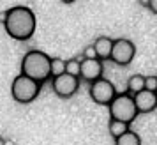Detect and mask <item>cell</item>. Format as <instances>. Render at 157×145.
<instances>
[{
  "mask_svg": "<svg viewBox=\"0 0 157 145\" xmlns=\"http://www.w3.org/2000/svg\"><path fill=\"white\" fill-rule=\"evenodd\" d=\"M36 14L34 11L23 6H16L6 11V22H4V29L7 32L9 37H13L16 41H27L34 36L36 32Z\"/></svg>",
  "mask_w": 157,
  "mask_h": 145,
  "instance_id": "1",
  "label": "cell"
},
{
  "mask_svg": "<svg viewBox=\"0 0 157 145\" xmlns=\"http://www.w3.org/2000/svg\"><path fill=\"white\" fill-rule=\"evenodd\" d=\"M50 60H51V57H48L44 51H39V50L27 51L21 60V74L29 76L30 80H34L43 85L46 80L51 78Z\"/></svg>",
  "mask_w": 157,
  "mask_h": 145,
  "instance_id": "2",
  "label": "cell"
},
{
  "mask_svg": "<svg viewBox=\"0 0 157 145\" xmlns=\"http://www.w3.org/2000/svg\"><path fill=\"white\" fill-rule=\"evenodd\" d=\"M108 108H109V119H113V120H120V122L131 124L138 117V110H136L134 99L127 92L117 94V97L111 101V104Z\"/></svg>",
  "mask_w": 157,
  "mask_h": 145,
  "instance_id": "3",
  "label": "cell"
},
{
  "mask_svg": "<svg viewBox=\"0 0 157 145\" xmlns=\"http://www.w3.org/2000/svg\"><path fill=\"white\" fill-rule=\"evenodd\" d=\"M39 90H41V83L30 80L29 76L25 74H18L14 80H13V85H11V96L16 103H21V104H29L39 96Z\"/></svg>",
  "mask_w": 157,
  "mask_h": 145,
  "instance_id": "4",
  "label": "cell"
},
{
  "mask_svg": "<svg viewBox=\"0 0 157 145\" xmlns=\"http://www.w3.org/2000/svg\"><path fill=\"white\" fill-rule=\"evenodd\" d=\"M88 94H90L94 103H97L101 106H109L111 101L117 97V90H115V85L109 80L101 78V80L90 83Z\"/></svg>",
  "mask_w": 157,
  "mask_h": 145,
  "instance_id": "5",
  "label": "cell"
},
{
  "mask_svg": "<svg viewBox=\"0 0 157 145\" xmlns=\"http://www.w3.org/2000/svg\"><path fill=\"white\" fill-rule=\"evenodd\" d=\"M136 55V46L129 39H117L113 41V50H111V60L117 65H129Z\"/></svg>",
  "mask_w": 157,
  "mask_h": 145,
  "instance_id": "6",
  "label": "cell"
},
{
  "mask_svg": "<svg viewBox=\"0 0 157 145\" xmlns=\"http://www.w3.org/2000/svg\"><path fill=\"white\" fill-rule=\"evenodd\" d=\"M51 87H53V92L62 97V99H69L78 92L79 88V78H74V76H69V74H62V76H57V78H51Z\"/></svg>",
  "mask_w": 157,
  "mask_h": 145,
  "instance_id": "7",
  "label": "cell"
},
{
  "mask_svg": "<svg viewBox=\"0 0 157 145\" xmlns=\"http://www.w3.org/2000/svg\"><path fill=\"white\" fill-rule=\"evenodd\" d=\"M102 71H104V67H102L101 60H97V58L95 60L83 58L81 60V67H79V78L88 81V83H94V81L102 78Z\"/></svg>",
  "mask_w": 157,
  "mask_h": 145,
  "instance_id": "8",
  "label": "cell"
},
{
  "mask_svg": "<svg viewBox=\"0 0 157 145\" xmlns=\"http://www.w3.org/2000/svg\"><path fill=\"white\" fill-rule=\"evenodd\" d=\"M136 104L138 113H150L157 108V92H148V90H141L136 96H132Z\"/></svg>",
  "mask_w": 157,
  "mask_h": 145,
  "instance_id": "9",
  "label": "cell"
},
{
  "mask_svg": "<svg viewBox=\"0 0 157 145\" xmlns=\"http://www.w3.org/2000/svg\"><path fill=\"white\" fill-rule=\"evenodd\" d=\"M95 53H97V60H108L111 57V50H113V39H109L106 36H101L95 39V43L92 44Z\"/></svg>",
  "mask_w": 157,
  "mask_h": 145,
  "instance_id": "10",
  "label": "cell"
},
{
  "mask_svg": "<svg viewBox=\"0 0 157 145\" xmlns=\"http://www.w3.org/2000/svg\"><path fill=\"white\" fill-rule=\"evenodd\" d=\"M141 90H145V76L143 74H132L127 80V94L136 96Z\"/></svg>",
  "mask_w": 157,
  "mask_h": 145,
  "instance_id": "11",
  "label": "cell"
},
{
  "mask_svg": "<svg viewBox=\"0 0 157 145\" xmlns=\"http://www.w3.org/2000/svg\"><path fill=\"white\" fill-rule=\"evenodd\" d=\"M108 131H109V135H111V136L117 140V138H120L122 135H125V133L129 131V124L109 119V124H108Z\"/></svg>",
  "mask_w": 157,
  "mask_h": 145,
  "instance_id": "12",
  "label": "cell"
},
{
  "mask_svg": "<svg viewBox=\"0 0 157 145\" xmlns=\"http://www.w3.org/2000/svg\"><path fill=\"white\" fill-rule=\"evenodd\" d=\"M115 145H141V138L138 133L129 129L125 135H122L120 138L115 140Z\"/></svg>",
  "mask_w": 157,
  "mask_h": 145,
  "instance_id": "13",
  "label": "cell"
},
{
  "mask_svg": "<svg viewBox=\"0 0 157 145\" xmlns=\"http://www.w3.org/2000/svg\"><path fill=\"white\" fill-rule=\"evenodd\" d=\"M50 72H51V78H57V76H62L65 74V60L62 58H51L50 60Z\"/></svg>",
  "mask_w": 157,
  "mask_h": 145,
  "instance_id": "14",
  "label": "cell"
},
{
  "mask_svg": "<svg viewBox=\"0 0 157 145\" xmlns=\"http://www.w3.org/2000/svg\"><path fill=\"white\" fill-rule=\"evenodd\" d=\"M79 67H81V60H78V58L65 60V74L79 78Z\"/></svg>",
  "mask_w": 157,
  "mask_h": 145,
  "instance_id": "15",
  "label": "cell"
},
{
  "mask_svg": "<svg viewBox=\"0 0 157 145\" xmlns=\"http://www.w3.org/2000/svg\"><path fill=\"white\" fill-rule=\"evenodd\" d=\"M145 90L157 92V76H145Z\"/></svg>",
  "mask_w": 157,
  "mask_h": 145,
  "instance_id": "16",
  "label": "cell"
},
{
  "mask_svg": "<svg viewBox=\"0 0 157 145\" xmlns=\"http://www.w3.org/2000/svg\"><path fill=\"white\" fill-rule=\"evenodd\" d=\"M83 58H86V60H95V58H97V53H95L92 44L86 46L85 50H83Z\"/></svg>",
  "mask_w": 157,
  "mask_h": 145,
  "instance_id": "17",
  "label": "cell"
},
{
  "mask_svg": "<svg viewBox=\"0 0 157 145\" xmlns=\"http://www.w3.org/2000/svg\"><path fill=\"white\" fill-rule=\"evenodd\" d=\"M145 7H148L154 14H157V0H150V2H141Z\"/></svg>",
  "mask_w": 157,
  "mask_h": 145,
  "instance_id": "18",
  "label": "cell"
},
{
  "mask_svg": "<svg viewBox=\"0 0 157 145\" xmlns=\"http://www.w3.org/2000/svg\"><path fill=\"white\" fill-rule=\"evenodd\" d=\"M6 145H14V142L13 140H6Z\"/></svg>",
  "mask_w": 157,
  "mask_h": 145,
  "instance_id": "19",
  "label": "cell"
}]
</instances>
